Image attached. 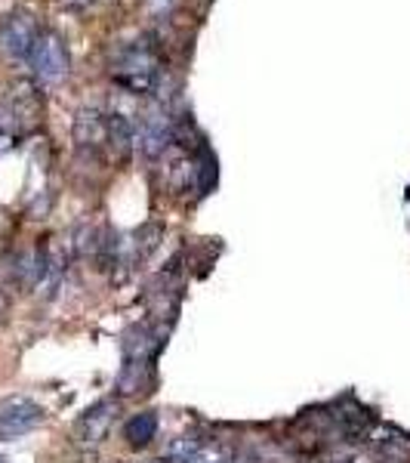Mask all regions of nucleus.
<instances>
[{
  "label": "nucleus",
  "instance_id": "1",
  "mask_svg": "<svg viewBox=\"0 0 410 463\" xmlns=\"http://www.w3.org/2000/svg\"><path fill=\"white\" fill-rule=\"evenodd\" d=\"M111 78L117 87L136 96H152L161 87V56L148 41H133L121 47L111 59Z\"/></svg>",
  "mask_w": 410,
  "mask_h": 463
},
{
  "label": "nucleus",
  "instance_id": "2",
  "mask_svg": "<svg viewBox=\"0 0 410 463\" xmlns=\"http://www.w3.org/2000/svg\"><path fill=\"white\" fill-rule=\"evenodd\" d=\"M28 65H32L37 84L53 87L69 74V47H65V41L56 32H41L32 56H28Z\"/></svg>",
  "mask_w": 410,
  "mask_h": 463
},
{
  "label": "nucleus",
  "instance_id": "3",
  "mask_svg": "<svg viewBox=\"0 0 410 463\" xmlns=\"http://www.w3.org/2000/svg\"><path fill=\"white\" fill-rule=\"evenodd\" d=\"M43 420H47V411L32 395H6V399H0V439L28 436Z\"/></svg>",
  "mask_w": 410,
  "mask_h": 463
},
{
  "label": "nucleus",
  "instance_id": "4",
  "mask_svg": "<svg viewBox=\"0 0 410 463\" xmlns=\"http://www.w3.org/2000/svg\"><path fill=\"white\" fill-rule=\"evenodd\" d=\"M37 37H41V25L32 13H13L0 22V56L10 62H22L32 56Z\"/></svg>",
  "mask_w": 410,
  "mask_h": 463
},
{
  "label": "nucleus",
  "instance_id": "5",
  "mask_svg": "<svg viewBox=\"0 0 410 463\" xmlns=\"http://www.w3.org/2000/svg\"><path fill=\"white\" fill-rule=\"evenodd\" d=\"M117 411H121L117 399H99L96 405H89L84 414H80L78 420H74V427H71L74 442H78L80 448L102 445L108 439L111 427H115Z\"/></svg>",
  "mask_w": 410,
  "mask_h": 463
},
{
  "label": "nucleus",
  "instance_id": "6",
  "mask_svg": "<svg viewBox=\"0 0 410 463\" xmlns=\"http://www.w3.org/2000/svg\"><path fill=\"white\" fill-rule=\"evenodd\" d=\"M170 146H173V121L161 109L148 111L136 127V148L145 158H161V155H167Z\"/></svg>",
  "mask_w": 410,
  "mask_h": 463
},
{
  "label": "nucleus",
  "instance_id": "7",
  "mask_svg": "<svg viewBox=\"0 0 410 463\" xmlns=\"http://www.w3.org/2000/svg\"><path fill=\"white\" fill-rule=\"evenodd\" d=\"M74 143L84 152H102L108 143V121L106 111L99 109H80L74 118Z\"/></svg>",
  "mask_w": 410,
  "mask_h": 463
},
{
  "label": "nucleus",
  "instance_id": "8",
  "mask_svg": "<svg viewBox=\"0 0 410 463\" xmlns=\"http://www.w3.org/2000/svg\"><path fill=\"white\" fill-rule=\"evenodd\" d=\"M106 121H108V143H106V152H108L115 161H126V158H130L133 148H136V127H133V124H130V118H124L121 111H108Z\"/></svg>",
  "mask_w": 410,
  "mask_h": 463
},
{
  "label": "nucleus",
  "instance_id": "9",
  "mask_svg": "<svg viewBox=\"0 0 410 463\" xmlns=\"http://www.w3.org/2000/svg\"><path fill=\"white\" fill-rule=\"evenodd\" d=\"M124 439L130 448H148L158 439V414L154 411H139L124 423Z\"/></svg>",
  "mask_w": 410,
  "mask_h": 463
},
{
  "label": "nucleus",
  "instance_id": "10",
  "mask_svg": "<svg viewBox=\"0 0 410 463\" xmlns=\"http://www.w3.org/2000/svg\"><path fill=\"white\" fill-rule=\"evenodd\" d=\"M204 448V439L198 436H179L173 442L167 445V454H163V460L167 463H189L195 454Z\"/></svg>",
  "mask_w": 410,
  "mask_h": 463
},
{
  "label": "nucleus",
  "instance_id": "11",
  "mask_svg": "<svg viewBox=\"0 0 410 463\" xmlns=\"http://www.w3.org/2000/svg\"><path fill=\"white\" fill-rule=\"evenodd\" d=\"M62 10H71V13H80V10H87V6H93L96 0H56Z\"/></svg>",
  "mask_w": 410,
  "mask_h": 463
},
{
  "label": "nucleus",
  "instance_id": "12",
  "mask_svg": "<svg viewBox=\"0 0 410 463\" xmlns=\"http://www.w3.org/2000/svg\"><path fill=\"white\" fill-rule=\"evenodd\" d=\"M148 463H167V460H163V458H158V460H148Z\"/></svg>",
  "mask_w": 410,
  "mask_h": 463
},
{
  "label": "nucleus",
  "instance_id": "13",
  "mask_svg": "<svg viewBox=\"0 0 410 463\" xmlns=\"http://www.w3.org/2000/svg\"><path fill=\"white\" fill-rule=\"evenodd\" d=\"M0 463H6V460H4V454H0Z\"/></svg>",
  "mask_w": 410,
  "mask_h": 463
}]
</instances>
